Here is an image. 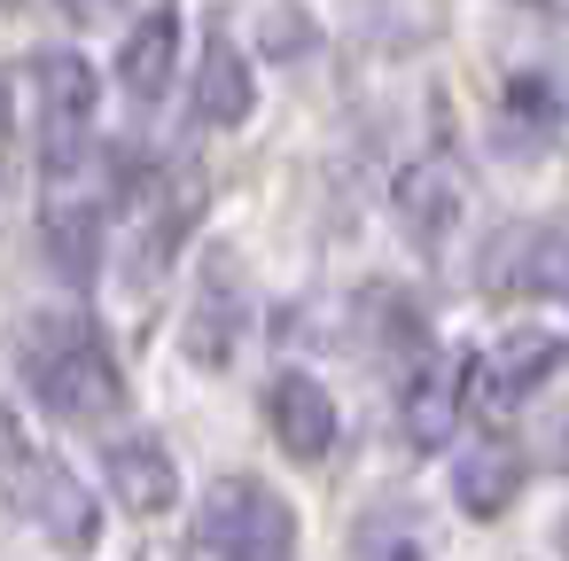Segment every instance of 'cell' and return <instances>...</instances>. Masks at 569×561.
Here are the masks:
<instances>
[{
  "label": "cell",
  "instance_id": "6da1fadb",
  "mask_svg": "<svg viewBox=\"0 0 569 561\" xmlns=\"http://www.w3.org/2000/svg\"><path fill=\"white\" fill-rule=\"evenodd\" d=\"M17 367H24V390L71 429H102V421L126 413V374H118V359H110V343H102V328L87 312L32 320Z\"/></svg>",
  "mask_w": 569,
  "mask_h": 561
},
{
  "label": "cell",
  "instance_id": "9c48e42d",
  "mask_svg": "<svg viewBox=\"0 0 569 561\" xmlns=\"http://www.w3.org/2000/svg\"><path fill=\"white\" fill-rule=\"evenodd\" d=\"M48 258L63 266L71 289H94V273H102V203L71 196L63 180L48 188Z\"/></svg>",
  "mask_w": 569,
  "mask_h": 561
},
{
  "label": "cell",
  "instance_id": "5bb4252c",
  "mask_svg": "<svg viewBox=\"0 0 569 561\" xmlns=\"http://www.w3.org/2000/svg\"><path fill=\"white\" fill-rule=\"evenodd\" d=\"M515 483H522L515 444H476V452L460 460V475H452V491H460L468 514H499V507L515 499Z\"/></svg>",
  "mask_w": 569,
  "mask_h": 561
},
{
  "label": "cell",
  "instance_id": "e0dca14e",
  "mask_svg": "<svg viewBox=\"0 0 569 561\" xmlns=\"http://www.w3.org/2000/svg\"><path fill=\"white\" fill-rule=\"evenodd\" d=\"M553 118H561V102H553V87H546L538 71L507 79V149H530V141H546V133H553Z\"/></svg>",
  "mask_w": 569,
  "mask_h": 561
},
{
  "label": "cell",
  "instance_id": "d6986e66",
  "mask_svg": "<svg viewBox=\"0 0 569 561\" xmlns=\"http://www.w3.org/2000/svg\"><path fill=\"white\" fill-rule=\"evenodd\" d=\"M530 9H553V17H569V0H530Z\"/></svg>",
  "mask_w": 569,
  "mask_h": 561
},
{
  "label": "cell",
  "instance_id": "9a60e30c",
  "mask_svg": "<svg viewBox=\"0 0 569 561\" xmlns=\"http://www.w3.org/2000/svg\"><path fill=\"white\" fill-rule=\"evenodd\" d=\"M351 561H429V530L413 507H375L351 530Z\"/></svg>",
  "mask_w": 569,
  "mask_h": 561
},
{
  "label": "cell",
  "instance_id": "277c9868",
  "mask_svg": "<svg viewBox=\"0 0 569 561\" xmlns=\"http://www.w3.org/2000/svg\"><path fill=\"white\" fill-rule=\"evenodd\" d=\"M40 79V133H48V180H71L79 157H87V126H94V71L79 56H40L32 63Z\"/></svg>",
  "mask_w": 569,
  "mask_h": 561
},
{
  "label": "cell",
  "instance_id": "ffe728a7",
  "mask_svg": "<svg viewBox=\"0 0 569 561\" xmlns=\"http://www.w3.org/2000/svg\"><path fill=\"white\" fill-rule=\"evenodd\" d=\"M561 553H569V522H561Z\"/></svg>",
  "mask_w": 569,
  "mask_h": 561
},
{
  "label": "cell",
  "instance_id": "3957f363",
  "mask_svg": "<svg viewBox=\"0 0 569 561\" xmlns=\"http://www.w3.org/2000/svg\"><path fill=\"white\" fill-rule=\"evenodd\" d=\"M297 553V514L273 483L258 475H219L196 507L188 561H289Z\"/></svg>",
  "mask_w": 569,
  "mask_h": 561
},
{
  "label": "cell",
  "instance_id": "44dd1931",
  "mask_svg": "<svg viewBox=\"0 0 569 561\" xmlns=\"http://www.w3.org/2000/svg\"><path fill=\"white\" fill-rule=\"evenodd\" d=\"M0 133H9V118H0Z\"/></svg>",
  "mask_w": 569,
  "mask_h": 561
},
{
  "label": "cell",
  "instance_id": "2e32d148",
  "mask_svg": "<svg viewBox=\"0 0 569 561\" xmlns=\"http://www.w3.org/2000/svg\"><path fill=\"white\" fill-rule=\"evenodd\" d=\"M507 281L530 289V297H569V219L538 227V234L522 242V258L507 266Z\"/></svg>",
  "mask_w": 569,
  "mask_h": 561
},
{
  "label": "cell",
  "instance_id": "ac0fdd59",
  "mask_svg": "<svg viewBox=\"0 0 569 561\" xmlns=\"http://www.w3.org/2000/svg\"><path fill=\"white\" fill-rule=\"evenodd\" d=\"M110 9V0H71V17H102Z\"/></svg>",
  "mask_w": 569,
  "mask_h": 561
},
{
  "label": "cell",
  "instance_id": "8fae6325",
  "mask_svg": "<svg viewBox=\"0 0 569 561\" xmlns=\"http://www.w3.org/2000/svg\"><path fill=\"white\" fill-rule=\"evenodd\" d=\"M460 196H468V180H460L445 157H421V164L398 180V219L421 234V250H437V242L452 234V219H460Z\"/></svg>",
  "mask_w": 569,
  "mask_h": 561
},
{
  "label": "cell",
  "instance_id": "52a82bcc",
  "mask_svg": "<svg viewBox=\"0 0 569 561\" xmlns=\"http://www.w3.org/2000/svg\"><path fill=\"white\" fill-rule=\"evenodd\" d=\"M561 367H569V335H546V328L507 335V343L476 367V398H483V413H507V405H522L538 382H553Z\"/></svg>",
  "mask_w": 569,
  "mask_h": 561
},
{
  "label": "cell",
  "instance_id": "7a4b0ae2",
  "mask_svg": "<svg viewBox=\"0 0 569 561\" xmlns=\"http://www.w3.org/2000/svg\"><path fill=\"white\" fill-rule=\"evenodd\" d=\"M0 499H9L40 538H56V553H87L94 530H102L94 491H87L56 452H40L9 405H0Z\"/></svg>",
  "mask_w": 569,
  "mask_h": 561
},
{
  "label": "cell",
  "instance_id": "5b68a950",
  "mask_svg": "<svg viewBox=\"0 0 569 561\" xmlns=\"http://www.w3.org/2000/svg\"><path fill=\"white\" fill-rule=\"evenodd\" d=\"M476 390V359L468 351H421L406 374V437L429 452L460 429V398Z\"/></svg>",
  "mask_w": 569,
  "mask_h": 561
},
{
  "label": "cell",
  "instance_id": "8992f818",
  "mask_svg": "<svg viewBox=\"0 0 569 561\" xmlns=\"http://www.w3.org/2000/svg\"><path fill=\"white\" fill-rule=\"evenodd\" d=\"M266 429H273V444H281L289 460H328V444H336V398H328V382H312L305 367L273 374V390H266Z\"/></svg>",
  "mask_w": 569,
  "mask_h": 561
},
{
  "label": "cell",
  "instance_id": "4fadbf2b",
  "mask_svg": "<svg viewBox=\"0 0 569 561\" xmlns=\"http://www.w3.org/2000/svg\"><path fill=\"white\" fill-rule=\"evenodd\" d=\"M172 56H180V17H172V9L141 17L133 40L118 48V79H126V94H133V102H157V94L172 87Z\"/></svg>",
  "mask_w": 569,
  "mask_h": 561
},
{
  "label": "cell",
  "instance_id": "7c38bea8",
  "mask_svg": "<svg viewBox=\"0 0 569 561\" xmlns=\"http://www.w3.org/2000/svg\"><path fill=\"white\" fill-rule=\"evenodd\" d=\"M250 110H258V79H250L242 48H234L227 32H211L203 71H196V118H203V126H242Z\"/></svg>",
  "mask_w": 569,
  "mask_h": 561
},
{
  "label": "cell",
  "instance_id": "30bf717a",
  "mask_svg": "<svg viewBox=\"0 0 569 561\" xmlns=\"http://www.w3.org/2000/svg\"><path fill=\"white\" fill-rule=\"evenodd\" d=\"M110 491L133 514H164L180 499V468H172V452L157 437H118L110 444Z\"/></svg>",
  "mask_w": 569,
  "mask_h": 561
},
{
  "label": "cell",
  "instance_id": "ba28073f",
  "mask_svg": "<svg viewBox=\"0 0 569 561\" xmlns=\"http://www.w3.org/2000/svg\"><path fill=\"white\" fill-rule=\"evenodd\" d=\"M180 343H188L196 367H227V359H234V343H242V304H234V266H227V250L203 258V281H196V304H188V320H180Z\"/></svg>",
  "mask_w": 569,
  "mask_h": 561
}]
</instances>
